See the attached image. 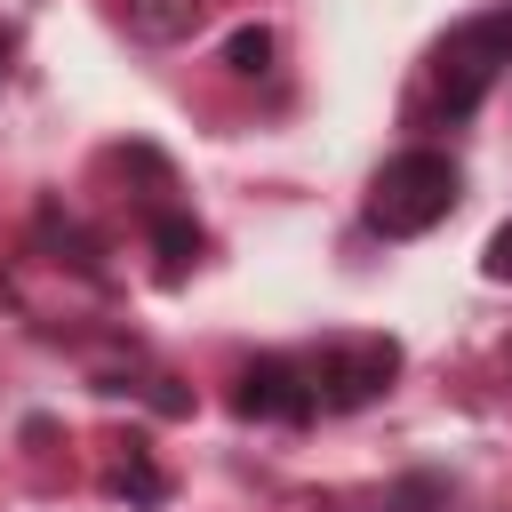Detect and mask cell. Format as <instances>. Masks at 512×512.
I'll list each match as a JSON object with an SVG mask.
<instances>
[{"label":"cell","mask_w":512,"mask_h":512,"mask_svg":"<svg viewBox=\"0 0 512 512\" xmlns=\"http://www.w3.org/2000/svg\"><path fill=\"white\" fill-rule=\"evenodd\" d=\"M456 192H464L456 160L432 152V144H408V152H392V160L376 168V184H368V224H376L384 240H416V232H432V224L456 208Z\"/></svg>","instance_id":"6da1fadb"},{"label":"cell","mask_w":512,"mask_h":512,"mask_svg":"<svg viewBox=\"0 0 512 512\" xmlns=\"http://www.w3.org/2000/svg\"><path fill=\"white\" fill-rule=\"evenodd\" d=\"M504 64H512V8L456 24V32L440 40V56H432V88H440V112H448V120L480 112V96L504 80Z\"/></svg>","instance_id":"7a4b0ae2"},{"label":"cell","mask_w":512,"mask_h":512,"mask_svg":"<svg viewBox=\"0 0 512 512\" xmlns=\"http://www.w3.org/2000/svg\"><path fill=\"white\" fill-rule=\"evenodd\" d=\"M304 376H312L320 408H368V400L392 392V376H400V344H392V336H336Z\"/></svg>","instance_id":"3957f363"},{"label":"cell","mask_w":512,"mask_h":512,"mask_svg":"<svg viewBox=\"0 0 512 512\" xmlns=\"http://www.w3.org/2000/svg\"><path fill=\"white\" fill-rule=\"evenodd\" d=\"M232 408L240 416H264V424H304L312 408H320V392H312V376L304 368H288V360H248L240 376H232Z\"/></svg>","instance_id":"277c9868"},{"label":"cell","mask_w":512,"mask_h":512,"mask_svg":"<svg viewBox=\"0 0 512 512\" xmlns=\"http://www.w3.org/2000/svg\"><path fill=\"white\" fill-rule=\"evenodd\" d=\"M120 16H128V32H144V40H192L200 16H208V0H120Z\"/></svg>","instance_id":"5b68a950"},{"label":"cell","mask_w":512,"mask_h":512,"mask_svg":"<svg viewBox=\"0 0 512 512\" xmlns=\"http://www.w3.org/2000/svg\"><path fill=\"white\" fill-rule=\"evenodd\" d=\"M152 248H160L168 272H184V264L200 256V224H192L184 208H152Z\"/></svg>","instance_id":"8992f818"},{"label":"cell","mask_w":512,"mask_h":512,"mask_svg":"<svg viewBox=\"0 0 512 512\" xmlns=\"http://www.w3.org/2000/svg\"><path fill=\"white\" fill-rule=\"evenodd\" d=\"M112 496H136V504H160L168 496V472L144 456V448H128L120 464H112Z\"/></svg>","instance_id":"52a82bcc"},{"label":"cell","mask_w":512,"mask_h":512,"mask_svg":"<svg viewBox=\"0 0 512 512\" xmlns=\"http://www.w3.org/2000/svg\"><path fill=\"white\" fill-rule=\"evenodd\" d=\"M224 64H232L240 80H264V72H272V24H240V32L224 40Z\"/></svg>","instance_id":"ba28073f"},{"label":"cell","mask_w":512,"mask_h":512,"mask_svg":"<svg viewBox=\"0 0 512 512\" xmlns=\"http://www.w3.org/2000/svg\"><path fill=\"white\" fill-rule=\"evenodd\" d=\"M480 272H488V280H512V224H496V232H488V256H480Z\"/></svg>","instance_id":"9c48e42d"}]
</instances>
